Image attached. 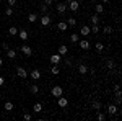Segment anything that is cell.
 Wrapping results in <instances>:
<instances>
[{
  "label": "cell",
  "instance_id": "obj_1",
  "mask_svg": "<svg viewBox=\"0 0 122 121\" xmlns=\"http://www.w3.org/2000/svg\"><path fill=\"white\" fill-rule=\"evenodd\" d=\"M51 95H52V97H60V95H64V88H62V87H60V85H54V87H52V88H51Z\"/></svg>",
  "mask_w": 122,
  "mask_h": 121
},
{
  "label": "cell",
  "instance_id": "obj_2",
  "mask_svg": "<svg viewBox=\"0 0 122 121\" xmlns=\"http://www.w3.org/2000/svg\"><path fill=\"white\" fill-rule=\"evenodd\" d=\"M76 44L80 46V49H83V51H88V49H91V46H93V44H91L88 39H80Z\"/></svg>",
  "mask_w": 122,
  "mask_h": 121
},
{
  "label": "cell",
  "instance_id": "obj_3",
  "mask_svg": "<svg viewBox=\"0 0 122 121\" xmlns=\"http://www.w3.org/2000/svg\"><path fill=\"white\" fill-rule=\"evenodd\" d=\"M39 23H41L42 26H49V25H51V15H49V13L41 15V17H39Z\"/></svg>",
  "mask_w": 122,
  "mask_h": 121
},
{
  "label": "cell",
  "instance_id": "obj_4",
  "mask_svg": "<svg viewBox=\"0 0 122 121\" xmlns=\"http://www.w3.org/2000/svg\"><path fill=\"white\" fill-rule=\"evenodd\" d=\"M21 52H23V56L31 57L33 56V47L29 46V44H21Z\"/></svg>",
  "mask_w": 122,
  "mask_h": 121
},
{
  "label": "cell",
  "instance_id": "obj_5",
  "mask_svg": "<svg viewBox=\"0 0 122 121\" xmlns=\"http://www.w3.org/2000/svg\"><path fill=\"white\" fill-rule=\"evenodd\" d=\"M57 105H59L60 108H67V106H68V98H67V97H64V95L57 97Z\"/></svg>",
  "mask_w": 122,
  "mask_h": 121
},
{
  "label": "cell",
  "instance_id": "obj_6",
  "mask_svg": "<svg viewBox=\"0 0 122 121\" xmlns=\"http://www.w3.org/2000/svg\"><path fill=\"white\" fill-rule=\"evenodd\" d=\"M106 111H107V115L109 116H114V115H117V111H119V106L117 105H107V108H106Z\"/></svg>",
  "mask_w": 122,
  "mask_h": 121
},
{
  "label": "cell",
  "instance_id": "obj_7",
  "mask_svg": "<svg viewBox=\"0 0 122 121\" xmlns=\"http://www.w3.org/2000/svg\"><path fill=\"white\" fill-rule=\"evenodd\" d=\"M28 74H29V72L25 69V67H21V65L16 67V75H18L20 79H28Z\"/></svg>",
  "mask_w": 122,
  "mask_h": 121
},
{
  "label": "cell",
  "instance_id": "obj_8",
  "mask_svg": "<svg viewBox=\"0 0 122 121\" xmlns=\"http://www.w3.org/2000/svg\"><path fill=\"white\" fill-rule=\"evenodd\" d=\"M67 8L72 10V12H78V10H80V3H78L76 0H70V2L67 3Z\"/></svg>",
  "mask_w": 122,
  "mask_h": 121
},
{
  "label": "cell",
  "instance_id": "obj_9",
  "mask_svg": "<svg viewBox=\"0 0 122 121\" xmlns=\"http://www.w3.org/2000/svg\"><path fill=\"white\" fill-rule=\"evenodd\" d=\"M56 10H57V13H59V15H64L68 8H67V3H65V2H60V3H57Z\"/></svg>",
  "mask_w": 122,
  "mask_h": 121
},
{
  "label": "cell",
  "instance_id": "obj_10",
  "mask_svg": "<svg viewBox=\"0 0 122 121\" xmlns=\"http://www.w3.org/2000/svg\"><path fill=\"white\" fill-rule=\"evenodd\" d=\"M18 36L21 41H28V38H29V31L28 29H25V28H21L18 29Z\"/></svg>",
  "mask_w": 122,
  "mask_h": 121
},
{
  "label": "cell",
  "instance_id": "obj_11",
  "mask_svg": "<svg viewBox=\"0 0 122 121\" xmlns=\"http://www.w3.org/2000/svg\"><path fill=\"white\" fill-rule=\"evenodd\" d=\"M28 77H31V79H33V80L36 82V80H39V79H41V70L34 69V70H31V72L28 74Z\"/></svg>",
  "mask_w": 122,
  "mask_h": 121
},
{
  "label": "cell",
  "instance_id": "obj_12",
  "mask_svg": "<svg viewBox=\"0 0 122 121\" xmlns=\"http://www.w3.org/2000/svg\"><path fill=\"white\" fill-rule=\"evenodd\" d=\"M80 35H81V36H90V35H91V29H90V26H88V25H83V26H81V28H80Z\"/></svg>",
  "mask_w": 122,
  "mask_h": 121
},
{
  "label": "cell",
  "instance_id": "obj_13",
  "mask_svg": "<svg viewBox=\"0 0 122 121\" xmlns=\"http://www.w3.org/2000/svg\"><path fill=\"white\" fill-rule=\"evenodd\" d=\"M57 52H59L62 57L67 56V54H68V46H67V44H60V46H59V49H57Z\"/></svg>",
  "mask_w": 122,
  "mask_h": 121
},
{
  "label": "cell",
  "instance_id": "obj_14",
  "mask_svg": "<svg viewBox=\"0 0 122 121\" xmlns=\"http://www.w3.org/2000/svg\"><path fill=\"white\" fill-rule=\"evenodd\" d=\"M88 72H90V69H88V65H86V64H80V65H78V74L86 75Z\"/></svg>",
  "mask_w": 122,
  "mask_h": 121
},
{
  "label": "cell",
  "instance_id": "obj_15",
  "mask_svg": "<svg viewBox=\"0 0 122 121\" xmlns=\"http://www.w3.org/2000/svg\"><path fill=\"white\" fill-rule=\"evenodd\" d=\"M60 61H62V56H60L59 52H56V54L51 56V62H52V64H60Z\"/></svg>",
  "mask_w": 122,
  "mask_h": 121
},
{
  "label": "cell",
  "instance_id": "obj_16",
  "mask_svg": "<svg viewBox=\"0 0 122 121\" xmlns=\"http://www.w3.org/2000/svg\"><path fill=\"white\" fill-rule=\"evenodd\" d=\"M99 15L98 13H93L91 17H90V21H91V25H99Z\"/></svg>",
  "mask_w": 122,
  "mask_h": 121
},
{
  "label": "cell",
  "instance_id": "obj_17",
  "mask_svg": "<svg viewBox=\"0 0 122 121\" xmlns=\"http://www.w3.org/2000/svg\"><path fill=\"white\" fill-rule=\"evenodd\" d=\"M5 52H7V57H8V59H15V57H16V51L11 49V47H8Z\"/></svg>",
  "mask_w": 122,
  "mask_h": 121
},
{
  "label": "cell",
  "instance_id": "obj_18",
  "mask_svg": "<svg viewBox=\"0 0 122 121\" xmlns=\"http://www.w3.org/2000/svg\"><path fill=\"white\" fill-rule=\"evenodd\" d=\"M51 74L52 75H59L60 74V67H59V64H52V67H51Z\"/></svg>",
  "mask_w": 122,
  "mask_h": 121
},
{
  "label": "cell",
  "instance_id": "obj_19",
  "mask_svg": "<svg viewBox=\"0 0 122 121\" xmlns=\"http://www.w3.org/2000/svg\"><path fill=\"white\" fill-rule=\"evenodd\" d=\"M57 28L60 29V31H67L68 29V25H67V21H59L57 23Z\"/></svg>",
  "mask_w": 122,
  "mask_h": 121
},
{
  "label": "cell",
  "instance_id": "obj_20",
  "mask_svg": "<svg viewBox=\"0 0 122 121\" xmlns=\"http://www.w3.org/2000/svg\"><path fill=\"white\" fill-rule=\"evenodd\" d=\"M38 20H39V17L36 15V13H29V15H28V21H29V23H36Z\"/></svg>",
  "mask_w": 122,
  "mask_h": 121
},
{
  "label": "cell",
  "instance_id": "obj_21",
  "mask_svg": "<svg viewBox=\"0 0 122 121\" xmlns=\"http://www.w3.org/2000/svg\"><path fill=\"white\" fill-rule=\"evenodd\" d=\"M104 12V5H101V3H98V5H94V13H98V15H101Z\"/></svg>",
  "mask_w": 122,
  "mask_h": 121
},
{
  "label": "cell",
  "instance_id": "obj_22",
  "mask_svg": "<svg viewBox=\"0 0 122 121\" xmlns=\"http://www.w3.org/2000/svg\"><path fill=\"white\" fill-rule=\"evenodd\" d=\"M33 111L36 113V115H38V113H41V111H42V103H34V106H33Z\"/></svg>",
  "mask_w": 122,
  "mask_h": 121
},
{
  "label": "cell",
  "instance_id": "obj_23",
  "mask_svg": "<svg viewBox=\"0 0 122 121\" xmlns=\"http://www.w3.org/2000/svg\"><path fill=\"white\" fill-rule=\"evenodd\" d=\"M104 44L103 43H101V41H98V43H94V49H96V51H98V52H101V51H104Z\"/></svg>",
  "mask_w": 122,
  "mask_h": 121
},
{
  "label": "cell",
  "instance_id": "obj_24",
  "mask_svg": "<svg viewBox=\"0 0 122 121\" xmlns=\"http://www.w3.org/2000/svg\"><path fill=\"white\" fill-rule=\"evenodd\" d=\"M3 108H5V110H7V111H13V108H15V105H13V103L11 102H5V105H3Z\"/></svg>",
  "mask_w": 122,
  "mask_h": 121
},
{
  "label": "cell",
  "instance_id": "obj_25",
  "mask_svg": "<svg viewBox=\"0 0 122 121\" xmlns=\"http://www.w3.org/2000/svg\"><path fill=\"white\" fill-rule=\"evenodd\" d=\"M29 92L33 93V95H36V93H39V85H38V84H33L31 87H29Z\"/></svg>",
  "mask_w": 122,
  "mask_h": 121
},
{
  "label": "cell",
  "instance_id": "obj_26",
  "mask_svg": "<svg viewBox=\"0 0 122 121\" xmlns=\"http://www.w3.org/2000/svg\"><path fill=\"white\" fill-rule=\"evenodd\" d=\"M8 35L10 36H16V35H18V28H16V26H10L8 28Z\"/></svg>",
  "mask_w": 122,
  "mask_h": 121
},
{
  "label": "cell",
  "instance_id": "obj_27",
  "mask_svg": "<svg viewBox=\"0 0 122 121\" xmlns=\"http://www.w3.org/2000/svg\"><path fill=\"white\" fill-rule=\"evenodd\" d=\"M67 25H68V28H75L76 26V20L75 18H68L67 20Z\"/></svg>",
  "mask_w": 122,
  "mask_h": 121
},
{
  "label": "cell",
  "instance_id": "obj_28",
  "mask_svg": "<svg viewBox=\"0 0 122 121\" xmlns=\"http://www.w3.org/2000/svg\"><path fill=\"white\" fill-rule=\"evenodd\" d=\"M70 41H72V43H78V41H80V35H78V33H72Z\"/></svg>",
  "mask_w": 122,
  "mask_h": 121
},
{
  "label": "cell",
  "instance_id": "obj_29",
  "mask_svg": "<svg viewBox=\"0 0 122 121\" xmlns=\"http://www.w3.org/2000/svg\"><path fill=\"white\" fill-rule=\"evenodd\" d=\"M91 106H93V110H96V111H99V110L103 108L101 102H93V105H91Z\"/></svg>",
  "mask_w": 122,
  "mask_h": 121
},
{
  "label": "cell",
  "instance_id": "obj_30",
  "mask_svg": "<svg viewBox=\"0 0 122 121\" xmlns=\"http://www.w3.org/2000/svg\"><path fill=\"white\" fill-rule=\"evenodd\" d=\"M90 29H91V33H93V35H98V33H99V25H91Z\"/></svg>",
  "mask_w": 122,
  "mask_h": 121
},
{
  "label": "cell",
  "instance_id": "obj_31",
  "mask_svg": "<svg viewBox=\"0 0 122 121\" xmlns=\"http://www.w3.org/2000/svg\"><path fill=\"white\" fill-rule=\"evenodd\" d=\"M39 10H41V13L44 15V13H47V12H49V7H47L46 3H41V7H39Z\"/></svg>",
  "mask_w": 122,
  "mask_h": 121
},
{
  "label": "cell",
  "instance_id": "obj_32",
  "mask_svg": "<svg viewBox=\"0 0 122 121\" xmlns=\"http://www.w3.org/2000/svg\"><path fill=\"white\" fill-rule=\"evenodd\" d=\"M96 118H98L99 121H104V120H106V113H103L101 110H99V111H98V115H96Z\"/></svg>",
  "mask_w": 122,
  "mask_h": 121
},
{
  "label": "cell",
  "instance_id": "obj_33",
  "mask_svg": "<svg viewBox=\"0 0 122 121\" xmlns=\"http://www.w3.org/2000/svg\"><path fill=\"white\" fill-rule=\"evenodd\" d=\"M13 13H15V12H13V7H7L5 15H7V17H13Z\"/></svg>",
  "mask_w": 122,
  "mask_h": 121
},
{
  "label": "cell",
  "instance_id": "obj_34",
  "mask_svg": "<svg viewBox=\"0 0 122 121\" xmlns=\"http://www.w3.org/2000/svg\"><path fill=\"white\" fill-rule=\"evenodd\" d=\"M62 59H64V62H65V65L67 67H72V59H70V57H62Z\"/></svg>",
  "mask_w": 122,
  "mask_h": 121
},
{
  "label": "cell",
  "instance_id": "obj_35",
  "mask_svg": "<svg viewBox=\"0 0 122 121\" xmlns=\"http://www.w3.org/2000/svg\"><path fill=\"white\" fill-rule=\"evenodd\" d=\"M103 33H104V35H111V33H112V28H111V26H104Z\"/></svg>",
  "mask_w": 122,
  "mask_h": 121
},
{
  "label": "cell",
  "instance_id": "obj_36",
  "mask_svg": "<svg viewBox=\"0 0 122 121\" xmlns=\"http://www.w3.org/2000/svg\"><path fill=\"white\" fill-rule=\"evenodd\" d=\"M107 67H109V69H114V67H116V62H114L112 59H109V61H107Z\"/></svg>",
  "mask_w": 122,
  "mask_h": 121
},
{
  "label": "cell",
  "instance_id": "obj_37",
  "mask_svg": "<svg viewBox=\"0 0 122 121\" xmlns=\"http://www.w3.org/2000/svg\"><path fill=\"white\" fill-rule=\"evenodd\" d=\"M7 5L8 7H15L16 5V0H7Z\"/></svg>",
  "mask_w": 122,
  "mask_h": 121
},
{
  "label": "cell",
  "instance_id": "obj_38",
  "mask_svg": "<svg viewBox=\"0 0 122 121\" xmlns=\"http://www.w3.org/2000/svg\"><path fill=\"white\" fill-rule=\"evenodd\" d=\"M114 97H116V98H122V93H121V90H114Z\"/></svg>",
  "mask_w": 122,
  "mask_h": 121
},
{
  "label": "cell",
  "instance_id": "obj_39",
  "mask_svg": "<svg viewBox=\"0 0 122 121\" xmlns=\"http://www.w3.org/2000/svg\"><path fill=\"white\" fill-rule=\"evenodd\" d=\"M23 118H25V120H26V121H29V120H31V118H33V116H31L29 113H25V115H23Z\"/></svg>",
  "mask_w": 122,
  "mask_h": 121
},
{
  "label": "cell",
  "instance_id": "obj_40",
  "mask_svg": "<svg viewBox=\"0 0 122 121\" xmlns=\"http://www.w3.org/2000/svg\"><path fill=\"white\" fill-rule=\"evenodd\" d=\"M44 3H46L47 7H51V5H52V3H54V0H44Z\"/></svg>",
  "mask_w": 122,
  "mask_h": 121
},
{
  "label": "cell",
  "instance_id": "obj_41",
  "mask_svg": "<svg viewBox=\"0 0 122 121\" xmlns=\"http://www.w3.org/2000/svg\"><path fill=\"white\" fill-rule=\"evenodd\" d=\"M2 49L7 51V49H8V43H2Z\"/></svg>",
  "mask_w": 122,
  "mask_h": 121
},
{
  "label": "cell",
  "instance_id": "obj_42",
  "mask_svg": "<svg viewBox=\"0 0 122 121\" xmlns=\"http://www.w3.org/2000/svg\"><path fill=\"white\" fill-rule=\"evenodd\" d=\"M5 84V79H3V77H2V75H0V87H2V85Z\"/></svg>",
  "mask_w": 122,
  "mask_h": 121
},
{
  "label": "cell",
  "instance_id": "obj_43",
  "mask_svg": "<svg viewBox=\"0 0 122 121\" xmlns=\"http://www.w3.org/2000/svg\"><path fill=\"white\" fill-rule=\"evenodd\" d=\"M114 90H121V85H119V84H114Z\"/></svg>",
  "mask_w": 122,
  "mask_h": 121
},
{
  "label": "cell",
  "instance_id": "obj_44",
  "mask_svg": "<svg viewBox=\"0 0 122 121\" xmlns=\"http://www.w3.org/2000/svg\"><path fill=\"white\" fill-rule=\"evenodd\" d=\"M2 65H3V59L0 57V67H2Z\"/></svg>",
  "mask_w": 122,
  "mask_h": 121
},
{
  "label": "cell",
  "instance_id": "obj_45",
  "mask_svg": "<svg viewBox=\"0 0 122 121\" xmlns=\"http://www.w3.org/2000/svg\"><path fill=\"white\" fill-rule=\"evenodd\" d=\"M101 2H103V3H107V2H109V0H101Z\"/></svg>",
  "mask_w": 122,
  "mask_h": 121
},
{
  "label": "cell",
  "instance_id": "obj_46",
  "mask_svg": "<svg viewBox=\"0 0 122 121\" xmlns=\"http://www.w3.org/2000/svg\"><path fill=\"white\" fill-rule=\"evenodd\" d=\"M76 2H78V3H81V2H83V0H76Z\"/></svg>",
  "mask_w": 122,
  "mask_h": 121
},
{
  "label": "cell",
  "instance_id": "obj_47",
  "mask_svg": "<svg viewBox=\"0 0 122 121\" xmlns=\"http://www.w3.org/2000/svg\"><path fill=\"white\" fill-rule=\"evenodd\" d=\"M90 2H93V3H94V2H96V0H90Z\"/></svg>",
  "mask_w": 122,
  "mask_h": 121
},
{
  "label": "cell",
  "instance_id": "obj_48",
  "mask_svg": "<svg viewBox=\"0 0 122 121\" xmlns=\"http://www.w3.org/2000/svg\"><path fill=\"white\" fill-rule=\"evenodd\" d=\"M0 5H2V0H0Z\"/></svg>",
  "mask_w": 122,
  "mask_h": 121
}]
</instances>
